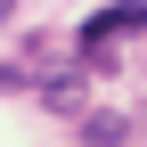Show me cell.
<instances>
[{
  "label": "cell",
  "mask_w": 147,
  "mask_h": 147,
  "mask_svg": "<svg viewBox=\"0 0 147 147\" xmlns=\"http://www.w3.org/2000/svg\"><path fill=\"white\" fill-rule=\"evenodd\" d=\"M131 33H147V8H139V0L98 8V16L82 25V65H106V49H115V41H131Z\"/></svg>",
  "instance_id": "1"
}]
</instances>
